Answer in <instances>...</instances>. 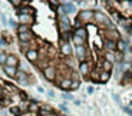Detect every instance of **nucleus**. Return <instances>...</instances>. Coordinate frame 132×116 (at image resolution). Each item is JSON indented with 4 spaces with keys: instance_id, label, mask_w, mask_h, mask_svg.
<instances>
[{
    "instance_id": "obj_1",
    "label": "nucleus",
    "mask_w": 132,
    "mask_h": 116,
    "mask_svg": "<svg viewBox=\"0 0 132 116\" xmlns=\"http://www.w3.org/2000/svg\"><path fill=\"white\" fill-rule=\"evenodd\" d=\"M59 26H60V30H62V33H70V30H72V23H70V19L66 14L59 17Z\"/></svg>"
},
{
    "instance_id": "obj_2",
    "label": "nucleus",
    "mask_w": 132,
    "mask_h": 116,
    "mask_svg": "<svg viewBox=\"0 0 132 116\" xmlns=\"http://www.w3.org/2000/svg\"><path fill=\"white\" fill-rule=\"evenodd\" d=\"M93 14H95L93 10H82V12L78 14V19H79L82 23H89V22L93 20Z\"/></svg>"
},
{
    "instance_id": "obj_3",
    "label": "nucleus",
    "mask_w": 132,
    "mask_h": 116,
    "mask_svg": "<svg viewBox=\"0 0 132 116\" xmlns=\"http://www.w3.org/2000/svg\"><path fill=\"white\" fill-rule=\"evenodd\" d=\"M75 52H76V57L79 59V62H86V56H88L86 46H76Z\"/></svg>"
},
{
    "instance_id": "obj_4",
    "label": "nucleus",
    "mask_w": 132,
    "mask_h": 116,
    "mask_svg": "<svg viewBox=\"0 0 132 116\" xmlns=\"http://www.w3.org/2000/svg\"><path fill=\"white\" fill-rule=\"evenodd\" d=\"M43 75H45V77H46L47 80H55V77H56V69L53 66H47L45 67V70H43Z\"/></svg>"
},
{
    "instance_id": "obj_5",
    "label": "nucleus",
    "mask_w": 132,
    "mask_h": 116,
    "mask_svg": "<svg viewBox=\"0 0 132 116\" xmlns=\"http://www.w3.org/2000/svg\"><path fill=\"white\" fill-rule=\"evenodd\" d=\"M93 20H95L96 23H101V24H106L109 22V19L106 17V14L102 13V12H95V14H93Z\"/></svg>"
},
{
    "instance_id": "obj_6",
    "label": "nucleus",
    "mask_w": 132,
    "mask_h": 116,
    "mask_svg": "<svg viewBox=\"0 0 132 116\" xmlns=\"http://www.w3.org/2000/svg\"><path fill=\"white\" fill-rule=\"evenodd\" d=\"M126 50H128V43H126V40H122V39L116 40V52L123 55Z\"/></svg>"
},
{
    "instance_id": "obj_7",
    "label": "nucleus",
    "mask_w": 132,
    "mask_h": 116,
    "mask_svg": "<svg viewBox=\"0 0 132 116\" xmlns=\"http://www.w3.org/2000/svg\"><path fill=\"white\" fill-rule=\"evenodd\" d=\"M26 53V57H27V60L29 62H36L37 59H39V52H37L36 49H29L27 52H24Z\"/></svg>"
},
{
    "instance_id": "obj_8",
    "label": "nucleus",
    "mask_w": 132,
    "mask_h": 116,
    "mask_svg": "<svg viewBox=\"0 0 132 116\" xmlns=\"http://www.w3.org/2000/svg\"><path fill=\"white\" fill-rule=\"evenodd\" d=\"M19 23L24 24V26H30L33 23V16L29 14H19Z\"/></svg>"
},
{
    "instance_id": "obj_9",
    "label": "nucleus",
    "mask_w": 132,
    "mask_h": 116,
    "mask_svg": "<svg viewBox=\"0 0 132 116\" xmlns=\"http://www.w3.org/2000/svg\"><path fill=\"white\" fill-rule=\"evenodd\" d=\"M4 66H10V67H17L19 66V59H17L14 55H9L6 60V65Z\"/></svg>"
},
{
    "instance_id": "obj_10",
    "label": "nucleus",
    "mask_w": 132,
    "mask_h": 116,
    "mask_svg": "<svg viewBox=\"0 0 132 116\" xmlns=\"http://www.w3.org/2000/svg\"><path fill=\"white\" fill-rule=\"evenodd\" d=\"M16 12H17V14H29V16L35 14V9H32L29 6H22L19 9H16Z\"/></svg>"
},
{
    "instance_id": "obj_11",
    "label": "nucleus",
    "mask_w": 132,
    "mask_h": 116,
    "mask_svg": "<svg viewBox=\"0 0 132 116\" xmlns=\"http://www.w3.org/2000/svg\"><path fill=\"white\" fill-rule=\"evenodd\" d=\"M27 77H29V75H27L26 72H23V70H17L14 79H16L19 83H27Z\"/></svg>"
},
{
    "instance_id": "obj_12",
    "label": "nucleus",
    "mask_w": 132,
    "mask_h": 116,
    "mask_svg": "<svg viewBox=\"0 0 132 116\" xmlns=\"http://www.w3.org/2000/svg\"><path fill=\"white\" fill-rule=\"evenodd\" d=\"M89 70H90V67H89V63H88V62H80L79 63V72H80V75L86 76V75H89Z\"/></svg>"
},
{
    "instance_id": "obj_13",
    "label": "nucleus",
    "mask_w": 132,
    "mask_h": 116,
    "mask_svg": "<svg viewBox=\"0 0 132 116\" xmlns=\"http://www.w3.org/2000/svg\"><path fill=\"white\" fill-rule=\"evenodd\" d=\"M60 52H62V55H65V56H70V53H72V46H70V43H62L60 44Z\"/></svg>"
},
{
    "instance_id": "obj_14",
    "label": "nucleus",
    "mask_w": 132,
    "mask_h": 116,
    "mask_svg": "<svg viewBox=\"0 0 132 116\" xmlns=\"http://www.w3.org/2000/svg\"><path fill=\"white\" fill-rule=\"evenodd\" d=\"M105 47L108 49V52H116V42L111 39L105 40Z\"/></svg>"
},
{
    "instance_id": "obj_15",
    "label": "nucleus",
    "mask_w": 132,
    "mask_h": 116,
    "mask_svg": "<svg viewBox=\"0 0 132 116\" xmlns=\"http://www.w3.org/2000/svg\"><path fill=\"white\" fill-rule=\"evenodd\" d=\"M75 36H78V37H80V39H83V40H86V37H88V32H86V29L85 27H79V29H75Z\"/></svg>"
},
{
    "instance_id": "obj_16",
    "label": "nucleus",
    "mask_w": 132,
    "mask_h": 116,
    "mask_svg": "<svg viewBox=\"0 0 132 116\" xmlns=\"http://www.w3.org/2000/svg\"><path fill=\"white\" fill-rule=\"evenodd\" d=\"M3 70L9 77H16L17 73V67H10V66H3Z\"/></svg>"
},
{
    "instance_id": "obj_17",
    "label": "nucleus",
    "mask_w": 132,
    "mask_h": 116,
    "mask_svg": "<svg viewBox=\"0 0 132 116\" xmlns=\"http://www.w3.org/2000/svg\"><path fill=\"white\" fill-rule=\"evenodd\" d=\"M30 39H32V32H27V33H20L19 34L20 43H29Z\"/></svg>"
},
{
    "instance_id": "obj_18",
    "label": "nucleus",
    "mask_w": 132,
    "mask_h": 116,
    "mask_svg": "<svg viewBox=\"0 0 132 116\" xmlns=\"http://www.w3.org/2000/svg\"><path fill=\"white\" fill-rule=\"evenodd\" d=\"M109 77H111V73L109 72H105V70L99 72V82L101 83H106L109 80Z\"/></svg>"
},
{
    "instance_id": "obj_19",
    "label": "nucleus",
    "mask_w": 132,
    "mask_h": 116,
    "mask_svg": "<svg viewBox=\"0 0 132 116\" xmlns=\"http://www.w3.org/2000/svg\"><path fill=\"white\" fill-rule=\"evenodd\" d=\"M70 83H72V80L70 79H63L62 82L59 83V87L63 90H69L70 89Z\"/></svg>"
},
{
    "instance_id": "obj_20",
    "label": "nucleus",
    "mask_w": 132,
    "mask_h": 116,
    "mask_svg": "<svg viewBox=\"0 0 132 116\" xmlns=\"http://www.w3.org/2000/svg\"><path fill=\"white\" fill-rule=\"evenodd\" d=\"M112 67H113V63L108 62V60H103V62H102V70H105V72H109V73H111Z\"/></svg>"
},
{
    "instance_id": "obj_21",
    "label": "nucleus",
    "mask_w": 132,
    "mask_h": 116,
    "mask_svg": "<svg viewBox=\"0 0 132 116\" xmlns=\"http://www.w3.org/2000/svg\"><path fill=\"white\" fill-rule=\"evenodd\" d=\"M72 39H73V43H75V46H85V40H83V39L75 36V34L72 36Z\"/></svg>"
},
{
    "instance_id": "obj_22",
    "label": "nucleus",
    "mask_w": 132,
    "mask_h": 116,
    "mask_svg": "<svg viewBox=\"0 0 132 116\" xmlns=\"http://www.w3.org/2000/svg\"><path fill=\"white\" fill-rule=\"evenodd\" d=\"M27 32H30V27L29 26H24V24H19L17 26V33H27Z\"/></svg>"
},
{
    "instance_id": "obj_23",
    "label": "nucleus",
    "mask_w": 132,
    "mask_h": 116,
    "mask_svg": "<svg viewBox=\"0 0 132 116\" xmlns=\"http://www.w3.org/2000/svg\"><path fill=\"white\" fill-rule=\"evenodd\" d=\"M9 110H10V113H12L13 116H20L22 115V110H20L19 106H12Z\"/></svg>"
},
{
    "instance_id": "obj_24",
    "label": "nucleus",
    "mask_w": 132,
    "mask_h": 116,
    "mask_svg": "<svg viewBox=\"0 0 132 116\" xmlns=\"http://www.w3.org/2000/svg\"><path fill=\"white\" fill-rule=\"evenodd\" d=\"M105 60H108L111 63H115V52H108L105 55Z\"/></svg>"
},
{
    "instance_id": "obj_25",
    "label": "nucleus",
    "mask_w": 132,
    "mask_h": 116,
    "mask_svg": "<svg viewBox=\"0 0 132 116\" xmlns=\"http://www.w3.org/2000/svg\"><path fill=\"white\" fill-rule=\"evenodd\" d=\"M27 110H30V112H37V110H39L37 102H30V103H29V108H27Z\"/></svg>"
},
{
    "instance_id": "obj_26",
    "label": "nucleus",
    "mask_w": 132,
    "mask_h": 116,
    "mask_svg": "<svg viewBox=\"0 0 132 116\" xmlns=\"http://www.w3.org/2000/svg\"><path fill=\"white\" fill-rule=\"evenodd\" d=\"M7 56H9V55H7L6 52H0V65H2V66H4V65H6Z\"/></svg>"
},
{
    "instance_id": "obj_27",
    "label": "nucleus",
    "mask_w": 132,
    "mask_h": 116,
    "mask_svg": "<svg viewBox=\"0 0 132 116\" xmlns=\"http://www.w3.org/2000/svg\"><path fill=\"white\" fill-rule=\"evenodd\" d=\"M79 86H80V82H79V80H72V83H70V90L79 89Z\"/></svg>"
},
{
    "instance_id": "obj_28",
    "label": "nucleus",
    "mask_w": 132,
    "mask_h": 116,
    "mask_svg": "<svg viewBox=\"0 0 132 116\" xmlns=\"http://www.w3.org/2000/svg\"><path fill=\"white\" fill-rule=\"evenodd\" d=\"M90 79H92L93 82H99V73L98 72H93L92 76H90Z\"/></svg>"
},
{
    "instance_id": "obj_29",
    "label": "nucleus",
    "mask_w": 132,
    "mask_h": 116,
    "mask_svg": "<svg viewBox=\"0 0 132 116\" xmlns=\"http://www.w3.org/2000/svg\"><path fill=\"white\" fill-rule=\"evenodd\" d=\"M10 4H13L16 9H19V4H23L22 2H19V0H10Z\"/></svg>"
},
{
    "instance_id": "obj_30",
    "label": "nucleus",
    "mask_w": 132,
    "mask_h": 116,
    "mask_svg": "<svg viewBox=\"0 0 132 116\" xmlns=\"http://www.w3.org/2000/svg\"><path fill=\"white\" fill-rule=\"evenodd\" d=\"M112 17H113V19H116V20H121V17H122V16H121L116 10H112Z\"/></svg>"
},
{
    "instance_id": "obj_31",
    "label": "nucleus",
    "mask_w": 132,
    "mask_h": 116,
    "mask_svg": "<svg viewBox=\"0 0 132 116\" xmlns=\"http://www.w3.org/2000/svg\"><path fill=\"white\" fill-rule=\"evenodd\" d=\"M62 97H63V99H66V100H72L73 99V96H72V95H69V93H63Z\"/></svg>"
},
{
    "instance_id": "obj_32",
    "label": "nucleus",
    "mask_w": 132,
    "mask_h": 116,
    "mask_svg": "<svg viewBox=\"0 0 132 116\" xmlns=\"http://www.w3.org/2000/svg\"><path fill=\"white\" fill-rule=\"evenodd\" d=\"M79 27H83L82 26V22H80L79 19H76L75 20V29H79Z\"/></svg>"
},
{
    "instance_id": "obj_33",
    "label": "nucleus",
    "mask_w": 132,
    "mask_h": 116,
    "mask_svg": "<svg viewBox=\"0 0 132 116\" xmlns=\"http://www.w3.org/2000/svg\"><path fill=\"white\" fill-rule=\"evenodd\" d=\"M9 24H10L12 27H16V29H17V26H19V24H16V22H14V20H12V19L9 20Z\"/></svg>"
},
{
    "instance_id": "obj_34",
    "label": "nucleus",
    "mask_w": 132,
    "mask_h": 116,
    "mask_svg": "<svg viewBox=\"0 0 132 116\" xmlns=\"http://www.w3.org/2000/svg\"><path fill=\"white\" fill-rule=\"evenodd\" d=\"M123 110H125L129 116H132V109H131V108H123Z\"/></svg>"
},
{
    "instance_id": "obj_35",
    "label": "nucleus",
    "mask_w": 132,
    "mask_h": 116,
    "mask_svg": "<svg viewBox=\"0 0 132 116\" xmlns=\"http://www.w3.org/2000/svg\"><path fill=\"white\" fill-rule=\"evenodd\" d=\"M60 109H62V110H63V112H65V113H68V112H69V109H68V108H66L65 105H60Z\"/></svg>"
},
{
    "instance_id": "obj_36",
    "label": "nucleus",
    "mask_w": 132,
    "mask_h": 116,
    "mask_svg": "<svg viewBox=\"0 0 132 116\" xmlns=\"http://www.w3.org/2000/svg\"><path fill=\"white\" fill-rule=\"evenodd\" d=\"M6 44H7V42H4L3 37H0V46H6Z\"/></svg>"
},
{
    "instance_id": "obj_37",
    "label": "nucleus",
    "mask_w": 132,
    "mask_h": 116,
    "mask_svg": "<svg viewBox=\"0 0 132 116\" xmlns=\"http://www.w3.org/2000/svg\"><path fill=\"white\" fill-rule=\"evenodd\" d=\"M93 90H95V89H93L92 86H89V87H88V93H93Z\"/></svg>"
},
{
    "instance_id": "obj_38",
    "label": "nucleus",
    "mask_w": 132,
    "mask_h": 116,
    "mask_svg": "<svg viewBox=\"0 0 132 116\" xmlns=\"http://www.w3.org/2000/svg\"><path fill=\"white\" fill-rule=\"evenodd\" d=\"M47 95H49V96H55V92H53V90H49V92H47Z\"/></svg>"
},
{
    "instance_id": "obj_39",
    "label": "nucleus",
    "mask_w": 132,
    "mask_h": 116,
    "mask_svg": "<svg viewBox=\"0 0 132 116\" xmlns=\"http://www.w3.org/2000/svg\"><path fill=\"white\" fill-rule=\"evenodd\" d=\"M2 22H3V23H4V24H6V23H7V20H6V17H4V16H2Z\"/></svg>"
},
{
    "instance_id": "obj_40",
    "label": "nucleus",
    "mask_w": 132,
    "mask_h": 116,
    "mask_svg": "<svg viewBox=\"0 0 132 116\" xmlns=\"http://www.w3.org/2000/svg\"><path fill=\"white\" fill-rule=\"evenodd\" d=\"M2 97H3V95H2V90H0V100H2Z\"/></svg>"
},
{
    "instance_id": "obj_41",
    "label": "nucleus",
    "mask_w": 132,
    "mask_h": 116,
    "mask_svg": "<svg viewBox=\"0 0 132 116\" xmlns=\"http://www.w3.org/2000/svg\"><path fill=\"white\" fill-rule=\"evenodd\" d=\"M131 80H132V72H131Z\"/></svg>"
},
{
    "instance_id": "obj_42",
    "label": "nucleus",
    "mask_w": 132,
    "mask_h": 116,
    "mask_svg": "<svg viewBox=\"0 0 132 116\" xmlns=\"http://www.w3.org/2000/svg\"><path fill=\"white\" fill-rule=\"evenodd\" d=\"M0 90H2V86H0Z\"/></svg>"
}]
</instances>
